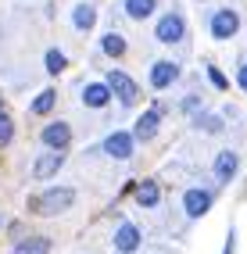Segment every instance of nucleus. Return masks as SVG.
Wrapping results in <instances>:
<instances>
[{
  "label": "nucleus",
  "instance_id": "nucleus-6",
  "mask_svg": "<svg viewBox=\"0 0 247 254\" xmlns=\"http://www.w3.org/2000/svg\"><path fill=\"white\" fill-rule=\"evenodd\" d=\"M61 165H64V154H61V150H47V154H40L36 165H32V176H36V179H51V176H58Z\"/></svg>",
  "mask_w": 247,
  "mask_h": 254
},
{
  "label": "nucleus",
  "instance_id": "nucleus-25",
  "mask_svg": "<svg viewBox=\"0 0 247 254\" xmlns=\"http://www.w3.org/2000/svg\"><path fill=\"white\" fill-rule=\"evenodd\" d=\"M0 115H4V104H0Z\"/></svg>",
  "mask_w": 247,
  "mask_h": 254
},
{
  "label": "nucleus",
  "instance_id": "nucleus-8",
  "mask_svg": "<svg viewBox=\"0 0 247 254\" xmlns=\"http://www.w3.org/2000/svg\"><path fill=\"white\" fill-rule=\"evenodd\" d=\"M176 79H179V64L176 61H154V68H151V86L154 90L172 86Z\"/></svg>",
  "mask_w": 247,
  "mask_h": 254
},
{
  "label": "nucleus",
  "instance_id": "nucleus-16",
  "mask_svg": "<svg viewBox=\"0 0 247 254\" xmlns=\"http://www.w3.org/2000/svg\"><path fill=\"white\" fill-rule=\"evenodd\" d=\"M136 200H140L143 208H154V204H158V183H154V179H143V183L136 186Z\"/></svg>",
  "mask_w": 247,
  "mask_h": 254
},
{
  "label": "nucleus",
  "instance_id": "nucleus-5",
  "mask_svg": "<svg viewBox=\"0 0 247 254\" xmlns=\"http://www.w3.org/2000/svg\"><path fill=\"white\" fill-rule=\"evenodd\" d=\"M133 143H136V136H133V132H111V136L104 140V150H108L111 158L125 161L129 154H133Z\"/></svg>",
  "mask_w": 247,
  "mask_h": 254
},
{
  "label": "nucleus",
  "instance_id": "nucleus-19",
  "mask_svg": "<svg viewBox=\"0 0 247 254\" xmlns=\"http://www.w3.org/2000/svg\"><path fill=\"white\" fill-rule=\"evenodd\" d=\"M54 100H58V93H54V90H43V93L29 104V111H32V115H47V111L54 108Z\"/></svg>",
  "mask_w": 247,
  "mask_h": 254
},
{
  "label": "nucleus",
  "instance_id": "nucleus-24",
  "mask_svg": "<svg viewBox=\"0 0 247 254\" xmlns=\"http://www.w3.org/2000/svg\"><path fill=\"white\" fill-rule=\"evenodd\" d=\"M222 254H233V233H229V240H226V251Z\"/></svg>",
  "mask_w": 247,
  "mask_h": 254
},
{
  "label": "nucleus",
  "instance_id": "nucleus-2",
  "mask_svg": "<svg viewBox=\"0 0 247 254\" xmlns=\"http://www.w3.org/2000/svg\"><path fill=\"white\" fill-rule=\"evenodd\" d=\"M237 29H240V14L233 7H219L215 14H211V36H215V40L237 36Z\"/></svg>",
  "mask_w": 247,
  "mask_h": 254
},
{
  "label": "nucleus",
  "instance_id": "nucleus-21",
  "mask_svg": "<svg viewBox=\"0 0 247 254\" xmlns=\"http://www.w3.org/2000/svg\"><path fill=\"white\" fill-rule=\"evenodd\" d=\"M11 132H14V129H11V118H7V115H0V147H7V143H11Z\"/></svg>",
  "mask_w": 247,
  "mask_h": 254
},
{
  "label": "nucleus",
  "instance_id": "nucleus-20",
  "mask_svg": "<svg viewBox=\"0 0 247 254\" xmlns=\"http://www.w3.org/2000/svg\"><path fill=\"white\" fill-rule=\"evenodd\" d=\"M61 68H64V54H61V50H47V72L58 75Z\"/></svg>",
  "mask_w": 247,
  "mask_h": 254
},
{
  "label": "nucleus",
  "instance_id": "nucleus-17",
  "mask_svg": "<svg viewBox=\"0 0 247 254\" xmlns=\"http://www.w3.org/2000/svg\"><path fill=\"white\" fill-rule=\"evenodd\" d=\"M51 251V240H43V236H32V240H22L11 254H47Z\"/></svg>",
  "mask_w": 247,
  "mask_h": 254
},
{
  "label": "nucleus",
  "instance_id": "nucleus-14",
  "mask_svg": "<svg viewBox=\"0 0 247 254\" xmlns=\"http://www.w3.org/2000/svg\"><path fill=\"white\" fill-rule=\"evenodd\" d=\"M93 22H97V7H93V4H79V7L72 11V25H75L79 32H90Z\"/></svg>",
  "mask_w": 247,
  "mask_h": 254
},
{
  "label": "nucleus",
  "instance_id": "nucleus-4",
  "mask_svg": "<svg viewBox=\"0 0 247 254\" xmlns=\"http://www.w3.org/2000/svg\"><path fill=\"white\" fill-rule=\"evenodd\" d=\"M154 36L161 43H179V40L186 36V22L179 18V14H165V18L158 22V29H154Z\"/></svg>",
  "mask_w": 247,
  "mask_h": 254
},
{
  "label": "nucleus",
  "instance_id": "nucleus-1",
  "mask_svg": "<svg viewBox=\"0 0 247 254\" xmlns=\"http://www.w3.org/2000/svg\"><path fill=\"white\" fill-rule=\"evenodd\" d=\"M75 204V190H68V186H58V190H47L43 197L32 200V208H36L40 215H58V211H68Z\"/></svg>",
  "mask_w": 247,
  "mask_h": 254
},
{
  "label": "nucleus",
  "instance_id": "nucleus-13",
  "mask_svg": "<svg viewBox=\"0 0 247 254\" xmlns=\"http://www.w3.org/2000/svg\"><path fill=\"white\" fill-rule=\"evenodd\" d=\"M215 176H219V183H229L237 176V154L233 150H222V154L215 158Z\"/></svg>",
  "mask_w": 247,
  "mask_h": 254
},
{
  "label": "nucleus",
  "instance_id": "nucleus-23",
  "mask_svg": "<svg viewBox=\"0 0 247 254\" xmlns=\"http://www.w3.org/2000/svg\"><path fill=\"white\" fill-rule=\"evenodd\" d=\"M237 82H240V90H247V64H240V72H237Z\"/></svg>",
  "mask_w": 247,
  "mask_h": 254
},
{
  "label": "nucleus",
  "instance_id": "nucleus-9",
  "mask_svg": "<svg viewBox=\"0 0 247 254\" xmlns=\"http://www.w3.org/2000/svg\"><path fill=\"white\" fill-rule=\"evenodd\" d=\"M183 208H186V215H190V218H201V215L211 208V193H208V190H186Z\"/></svg>",
  "mask_w": 247,
  "mask_h": 254
},
{
  "label": "nucleus",
  "instance_id": "nucleus-3",
  "mask_svg": "<svg viewBox=\"0 0 247 254\" xmlns=\"http://www.w3.org/2000/svg\"><path fill=\"white\" fill-rule=\"evenodd\" d=\"M108 86H111V93L119 97V100H122L125 108H133V104H136V97H140L136 82L129 79L125 72H115V68H111V72H108Z\"/></svg>",
  "mask_w": 247,
  "mask_h": 254
},
{
  "label": "nucleus",
  "instance_id": "nucleus-10",
  "mask_svg": "<svg viewBox=\"0 0 247 254\" xmlns=\"http://www.w3.org/2000/svg\"><path fill=\"white\" fill-rule=\"evenodd\" d=\"M115 247H119L122 254H133V251L140 247V229H136L133 222H122L119 233H115Z\"/></svg>",
  "mask_w": 247,
  "mask_h": 254
},
{
  "label": "nucleus",
  "instance_id": "nucleus-12",
  "mask_svg": "<svg viewBox=\"0 0 247 254\" xmlns=\"http://www.w3.org/2000/svg\"><path fill=\"white\" fill-rule=\"evenodd\" d=\"M108 100H111V86H108V82H90V86H82V104L104 108Z\"/></svg>",
  "mask_w": 247,
  "mask_h": 254
},
{
  "label": "nucleus",
  "instance_id": "nucleus-22",
  "mask_svg": "<svg viewBox=\"0 0 247 254\" xmlns=\"http://www.w3.org/2000/svg\"><path fill=\"white\" fill-rule=\"evenodd\" d=\"M208 79H211V82H215V86H219V90H226V86H229V82H226V75H222V72L215 68V64H211V68H208Z\"/></svg>",
  "mask_w": 247,
  "mask_h": 254
},
{
  "label": "nucleus",
  "instance_id": "nucleus-15",
  "mask_svg": "<svg viewBox=\"0 0 247 254\" xmlns=\"http://www.w3.org/2000/svg\"><path fill=\"white\" fill-rule=\"evenodd\" d=\"M154 7H158V0H125V14L136 18V22H143L147 14H154Z\"/></svg>",
  "mask_w": 247,
  "mask_h": 254
},
{
  "label": "nucleus",
  "instance_id": "nucleus-11",
  "mask_svg": "<svg viewBox=\"0 0 247 254\" xmlns=\"http://www.w3.org/2000/svg\"><path fill=\"white\" fill-rule=\"evenodd\" d=\"M158 118H161V108H151L147 115H140L136 126H133V136L136 140H151L154 132H158Z\"/></svg>",
  "mask_w": 247,
  "mask_h": 254
},
{
  "label": "nucleus",
  "instance_id": "nucleus-7",
  "mask_svg": "<svg viewBox=\"0 0 247 254\" xmlns=\"http://www.w3.org/2000/svg\"><path fill=\"white\" fill-rule=\"evenodd\" d=\"M40 140L51 147V150H64V147H68V140H72V129L64 126V122H51V126L40 132Z\"/></svg>",
  "mask_w": 247,
  "mask_h": 254
},
{
  "label": "nucleus",
  "instance_id": "nucleus-18",
  "mask_svg": "<svg viewBox=\"0 0 247 254\" xmlns=\"http://www.w3.org/2000/svg\"><path fill=\"white\" fill-rule=\"evenodd\" d=\"M101 47H104L108 58H122V54H125V40L119 36V32H108V36L101 40Z\"/></svg>",
  "mask_w": 247,
  "mask_h": 254
}]
</instances>
